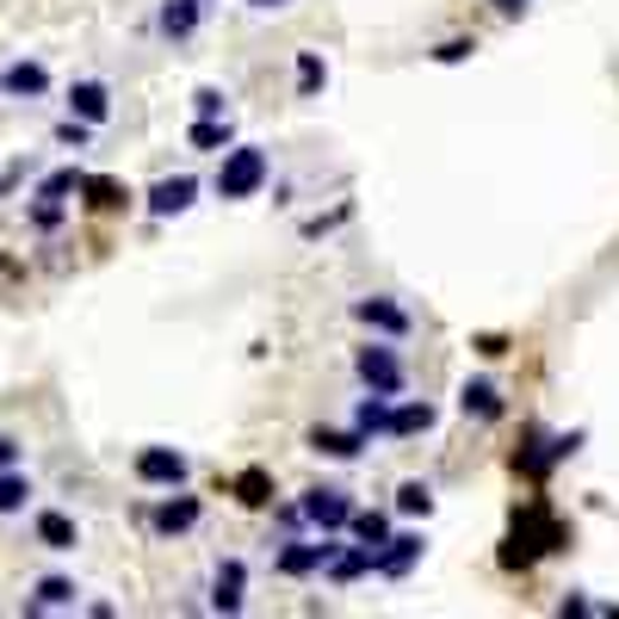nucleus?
Instances as JSON below:
<instances>
[{
    "instance_id": "1",
    "label": "nucleus",
    "mask_w": 619,
    "mask_h": 619,
    "mask_svg": "<svg viewBox=\"0 0 619 619\" xmlns=\"http://www.w3.org/2000/svg\"><path fill=\"white\" fill-rule=\"evenodd\" d=\"M267 186V155L254 149V143H242V149L223 155V168H217V193L223 198H254Z\"/></svg>"
},
{
    "instance_id": "2",
    "label": "nucleus",
    "mask_w": 619,
    "mask_h": 619,
    "mask_svg": "<svg viewBox=\"0 0 619 619\" xmlns=\"http://www.w3.org/2000/svg\"><path fill=\"white\" fill-rule=\"evenodd\" d=\"M558 539H563V533H558V521H545L539 508H533V514H526V521L514 526V539L502 545V563H508V570H514V563H533L539 551H551Z\"/></svg>"
},
{
    "instance_id": "3",
    "label": "nucleus",
    "mask_w": 619,
    "mask_h": 619,
    "mask_svg": "<svg viewBox=\"0 0 619 619\" xmlns=\"http://www.w3.org/2000/svg\"><path fill=\"white\" fill-rule=\"evenodd\" d=\"M304 521L323 526V533H335V526L353 521V502L341 496V489H310V496H304Z\"/></svg>"
},
{
    "instance_id": "4",
    "label": "nucleus",
    "mask_w": 619,
    "mask_h": 619,
    "mask_svg": "<svg viewBox=\"0 0 619 619\" xmlns=\"http://www.w3.org/2000/svg\"><path fill=\"white\" fill-rule=\"evenodd\" d=\"M136 477H143V484H168L174 489L180 477H186V459H180L174 446H149V452H136Z\"/></svg>"
},
{
    "instance_id": "5",
    "label": "nucleus",
    "mask_w": 619,
    "mask_h": 619,
    "mask_svg": "<svg viewBox=\"0 0 619 619\" xmlns=\"http://www.w3.org/2000/svg\"><path fill=\"white\" fill-rule=\"evenodd\" d=\"M360 378H366L372 390H385V397L403 390V366L390 360V348H366V353H360Z\"/></svg>"
},
{
    "instance_id": "6",
    "label": "nucleus",
    "mask_w": 619,
    "mask_h": 619,
    "mask_svg": "<svg viewBox=\"0 0 619 619\" xmlns=\"http://www.w3.org/2000/svg\"><path fill=\"white\" fill-rule=\"evenodd\" d=\"M193 193H198V186H193L186 174H180V180H161V186L149 193V211H155V217H180L186 205H193Z\"/></svg>"
},
{
    "instance_id": "7",
    "label": "nucleus",
    "mask_w": 619,
    "mask_h": 619,
    "mask_svg": "<svg viewBox=\"0 0 619 619\" xmlns=\"http://www.w3.org/2000/svg\"><path fill=\"white\" fill-rule=\"evenodd\" d=\"M242 582H248V570H242L235 558L217 570V582H211V607L217 614H235V607H242Z\"/></svg>"
},
{
    "instance_id": "8",
    "label": "nucleus",
    "mask_w": 619,
    "mask_h": 619,
    "mask_svg": "<svg viewBox=\"0 0 619 619\" xmlns=\"http://www.w3.org/2000/svg\"><path fill=\"white\" fill-rule=\"evenodd\" d=\"M335 545H291V551H279V570L286 576H310V570H329Z\"/></svg>"
},
{
    "instance_id": "9",
    "label": "nucleus",
    "mask_w": 619,
    "mask_h": 619,
    "mask_svg": "<svg viewBox=\"0 0 619 619\" xmlns=\"http://www.w3.org/2000/svg\"><path fill=\"white\" fill-rule=\"evenodd\" d=\"M415 558H422V539H409V533H403V539H385V545H378V570H385V576H403Z\"/></svg>"
},
{
    "instance_id": "10",
    "label": "nucleus",
    "mask_w": 619,
    "mask_h": 619,
    "mask_svg": "<svg viewBox=\"0 0 619 619\" xmlns=\"http://www.w3.org/2000/svg\"><path fill=\"white\" fill-rule=\"evenodd\" d=\"M198 521V502L193 496H180V502H161L155 508V533H186Z\"/></svg>"
},
{
    "instance_id": "11",
    "label": "nucleus",
    "mask_w": 619,
    "mask_h": 619,
    "mask_svg": "<svg viewBox=\"0 0 619 619\" xmlns=\"http://www.w3.org/2000/svg\"><path fill=\"white\" fill-rule=\"evenodd\" d=\"M38 539L50 545V551H75V521L50 508V514H38Z\"/></svg>"
},
{
    "instance_id": "12",
    "label": "nucleus",
    "mask_w": 619,
    "mask_h": 619,
    "mask_svg": "<svg viewBox=\"0 0 619 619\" xmlns=\"http://www.w3.org/2000/svg\"><path fill=\"white\" fill-rule=\"evenodd\" d=\"M69 106H75V112L87 118V124H99V118H106V106H112V94H106L99 81H81L75 94H69Z\"/></svg>"
},
{
    "instance_id": "13",
    "label": "nucleus",
    "mask_w": 619,
    "mask_h": 619,
    "mask_svg": "<svg viewBox=\"0 0 619 619\" xmlns=\"http://www.w3.org/2000/svg\"><path fill=\"white\" fill-rule=\"evenodd\" d=\"M360 323H372V329H390V335L409 329V316H403L397 304H385V298H366V304H360Z\"/></svg>"
},
{
    "instance_id": "14",
    "label": "nucleus",
    "mask_w": 619,
    "mask_h": 619,
    "mask_svg": "<svg viewBox=\"0 0 619 619\" xmlns=\"http://www.w3.org/2000/svg\"><path fill=\"white\" fill-rule=\"evenodd\" d=\"M193 25H198V0H168V7H161V32H168V38H186Z\"/></svg>"
},
{
    "instance_id": "15",
    "label": "nucleus",
    "mask_w": 619,
    "mask_h": 619,
    "mask_svg": "<svg viewBox=\"0 0 619 619\" xmlns=\"http://www.w3.org/2000/svg\"><path fill=\"white\" fill-rule=\"evenodd\" d=\"M459 403H464V415H484V422H489V415H502V397H496V385H484V378H477V385H464Z\"/></svg>"
},
{
    "instance_id": "16",
    "label": "nucleus",
    "mask_w": 619,
    "mask_h": 619,
    "mask_svg": "<svg viewBox=\"0 0 619 619\" xmlns=\"http://www.w3.org/2000/svg\"><path fill=\"white\" fill-rule=\"evenodd\" d=\"M50 87V75H44L38 62H13L7 69V94H44Z\"/></svg>"
},
{
    "instance_id": "17",
    "label": "nucleus",
    "mask_w": 619,
    "mask_h": 619,
    "mask_svg": "<svg viewBox=\"0 0 619 619\" xmlns=\"http://www.w3.org/2000/svg\"><path fill=\"white\" fill-rule=\"evenodd\" d=\"M81 193H87L94 211H118V205H124V186H118V180H81Z\"/></svg>"
},
{
    "instance_id": "18",
    "label": "nucleus",
    "mask_w": 619,
    "mask_h": 619,
    "mask_svg": "<svg viewBox=\"0 0 619 619\" xmlns=\"http://www.w3.org/2000/svg\"><path fill=\"white\" fill-rule=\"evenodd\" d=\"M422 427H434V409L427 403H409V409L390 415V434H422Z\"/></svg>"
},
{
    "instance_id": "19",
    "label": "nucleus",
    "mask_w": 619,
    "mask_h": 619,
    "mask_svg": "<svg viewBox=\"0 0 619 619\" xmlns=\"http://www.w3.org/2000/svg\"><path fill=\"white\" fill-rule=\"evenodd\" d=\"M353 422H360V434H378V427H390L385 390H378V397H366V403H360V415H353Z\"/></svg>"
},
{
    "instance_id": "20",
    "label": "nucleus",
    "mask_w": 619,
    "mask_h": 619,
    "mask_svg": "<svg viewBox=\"0 0 619 619\" xmlns=\"http://www.w3.org/2000/svg\"><path fill=\"white\" fill-rule=\"evenodd\" d=\"M348 526H353V533H360V539H366V545H372V551H378V545H385V539H390V521H385V514H353V521H348Z\"/></svg>"
},
{
    "instance_id": "21",
    "label": "nucleus",
    "mask_w": 619,
    "mask_h": 619,
    "mask_svg": "<svg viewBox=\"0 0 619 619\" xmlns=\"http://www.w3.org/2000/svg\"><path fill=\"white\" fill-rule=\"evenodd\" d=\"M69 600H75V582L50 576V582H38V600H32V607H69Z\"/></svg>"
},
{
    "instance_id": "22",
    "label": "nucleus",
    "mask_w": 619,
    "mask_h": 619,
    "mask_svg": "<svg viewBox=\"0 0 619 619\" xmlns=\"http://www.w3.org/2000/svg\"><path fill=\"white\" fill-rule=\"evenodd\" d=\"M25 477H13V471H0V514H13V508H25Z\"/></svg>"
},
{
    "instance_id": "23",
    "label": "nucleus",
    "mask_w": 619,
    "mask_h": 619,
    "mask_svg": "<svg viewBox=\"0 0 619 619\" xmlns=\"http://www.w3.org/2000/svg\"><path fill=\"white\" fill-rule=\"evenodd\" d=\"M397 508H403V514H427V508H434V489H427V484H403V489H397Z\"/></svg>"
},
{
    "instance_id": "24",
    "label": "nucleus",
    "mask_w": 619,
    "mask_h": 619,
    "mask_svg": "<svg viewBox=\"0 0 619 619\" xmlns=\"http://www.w3.org/2000/svg\"><path fill=\"white\" fill-rule=\"evenodd\" d=\"M316 452H329V459H353V452H360V434H316Z\"/></svg>"
},
{
    "instance_id": "25",
    "label": "nucleus",
    "mask_w": 619,
    "mask_h": 619,
    "mask_svg": "<svg viewBox=\"0 0 619 619\" xmlns=\"http://www.w3.org/2000/svg\"><path fill=\"white\" fill-rule=\"evenodd\" d=\"M193 143H198V149H217V143H230V124H217V118H198V124H193Z\"/></svg>"
},
{
    "instance_id": "26",
    "label": "nucleus",
    "mask_w": 619,
    "mask_h": 619,
    "mask_svg": "<svg viewBox=\"0 0 619 619\" xmlns=\"http://www.w3.org/2000/svg\"><path fill=\"white\" fill-rule=\"evenodd\" d=\"M62 193H81V174H75V168L50 174V180H44V193H38V198H62Z\"/></svg>"
},
{
    "instance_id": "27",
    "label": "nucleus",
    "mask_w": 619,
    "mask_h": 619,
    "mask_svg": "<svg viewBox=\"0 0 619 619\" xmlns=\"http://www.w3.org/2000/svg\"><path fill=\"white\" fill-rule=\"evenodd\" d=\"M298 87H304V94H316V87H323V57H304V62H298Z\"/></svg>"
},
{
    "instance_id": "28",
    "label": "nucleus",
    "mask_w": 619,
    "mask_h": 619,
    "mask_svg": "<svg viewBox=\"0 0 619 619\" xmlns=\"http://www.w3.org/2000/svg\"><path fill=\"white\" fill-rule=\"evenodd\" d=\"M242 502H248V508L267 502V477H260V471H248V477H242Z\"/></svg>"
},
{
    "instance_id": "29",
    "label": "nucleus",
    "mask_w": 619,
    "mask_h": 619,
    "mask_svg": "<svg viewBox=\"0 0 619 619\" xmlns=\"http://www.w3.org/2000/svg\"><path fill=\"white\" fill-rule=\"evenodd\" d=\"M471 50H477V44H471V38H452V44H440L434 57H440V62H464V57H471Z\"/></svg>"
},
{
    "instance_id": "30",
    "label": "nucleus",
    "mask_w": 619,
    "mask_h": 619,
    "mask_svg": "<svg viewBox=\"0 0 619 619\" xmlns=\"http://www.w3.org/2000/svg\"><path fill=\"white\" fill-rule=\"evenodd\" d=\"M198 118H217V112H223V94H217V87H198Z\"/></svg>"
},
{
    "instance_id": "31",
    "label": "nucleus",
    "mask_w": 619,
    "mask_h": 619,
    "mask_svg": "<svg viewBox=\"0 0 619 619\" xmlns=\"http://www.w3.org/2000/svg\"><path fill=\"white\" fill-rule=\"evenodd\" d=\"M57 223H62V205H57V198H44V205H38V230H57Z\"/></svg>"
},
{
    "instance_id": "32",
    "label": "nucleus",
    "mask_w": 619,
    "mask_h": 619,
    "mask_svg": "<svg viewBox=\"0 0 619 619\" xmlns=\"http://www.w3.org/2000/svg\"><path fill=\"white\" fill-rule=\"evenodd\" d=\"M13 459H20V446H13V440H0V471H7Z\"/></svg>"
},
{
    "instance_id": "33",
    "label": "nucleus",
    "mask_w": 619,
    "mask_h": 619,
    "mask_svg": "<svg viewBox=\"0 0 619 619\" xmlns=\"http://www.w3.org/2000/svg\"><path fill=\"white\" fill-rule=\"evenodd\" d=\"M489 7H496V13H521L526 0H489Z\"/></svg>"
},
{
    "instance_id": "34",
    "label": "nucleus",
    "mask_w": 619,
    "mask_h": 619,
    "mask_svg": "<svg viewBox=\"0 0 619 619\" xmlns=\"http://www.w3.org/2000/svg\"><path fill=\"white\" fill-rule=\"evenodd\" d=\"M248 7H286V0H248Z\"/></svg>"
},
{
    "instance_id": "35",
    "label": "nucleus",
    "mask_w": 619,
    "mask_h": 619,
    "mask_svg": "<svg viewBox=\"0 0 619 619\" xmlns=\"http://www.w3.org/2000/svg\"><path fill=\"white\" fill-rule=\"evenodd\" d=\"M0 87H7V75H0Z\"/></svg>"
}]
</instances>
